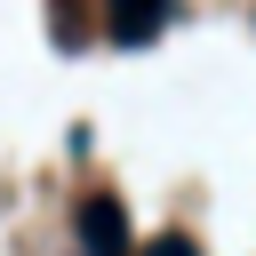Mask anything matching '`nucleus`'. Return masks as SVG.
Listing matches in <instances>:
<instances>
[{"instance_id":"nucleus-1","label":"nucleus","mask_w":256,"mask_h":256,"mask_svg":"<svg viewBox=\"0 0 256 256\" xmlns=\"http://www.w3.org/2000/svg\"><path fill=\"white\" fill-rule=\"evenodd\" d=\"M80 240H88V256H128L120 208H112V200H88V208H80Z\"/></svg>"},{"instance_id":"nucleus-2","label":"nucleus","mask_w":256,"mask_h":256,"mask_svg":"<svg viewBox=\"0 0 256 256\" xmlns=\"http://www.w3.org/2000/svg\"><path fill=\"white\" fill-rule=\"evenodd\" d=\"M152 24H160V0H120V32L128 40H144Z\"/></svg>"},{"instance_id":"nucleus-3","label":"nucleus","mask_w":256,"mask_h":256,"mask_svg":"<svg viewBox=\"0 0 256 256\" xmlns=\"http://www.w3.org/2000/svg\"><path fill=\"white\" fill-rule=\"evenodd\" d=\"M144 256H192V240H184V232H160V240H152Z\"/></svg>"}]
</instances>
